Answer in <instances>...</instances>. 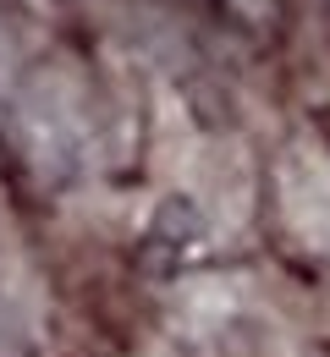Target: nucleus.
Wrapping results in <instances>:
<instances>
[{
	"label": "nucleus",
	"instance_id": "f257e3e1",
	"mask_svg": "<svg viewBox=\"0 0 330 357\" xmlns=\"http://www.w3.org/2000/svg\"><path fill=\"white\" fill-rule=\"evenodd\" d=\"M0 132L11 143L22 176L33 181V192L66 198V192L89 187L94 154H99V127H94L89 83H83V72L72 61L28 66Z\"/></svg>",
	"mask_w": 330,
	"mask_h": 357
},
{
	"label": "nucleus",
	"instance_id": "f03ea898",
	"mask_svg": "<svg viewBox=\"0 0 330 357\" xmlns=\"http://www.w3.org/2000/svg\"><path fill=\"white\" fill-rule=\"evenodd\" d=\"M171 335L198 357H232L253 330H259V297L248 280L237 275H198L188 286H177L171 313H165Z\"/></svg>",
	"mask_w": 330,
	"mask_h": 357
},
{
	"label": "nucleus",
	"instance_id": "7ed1b4c3",
	"mask_svg": "<svg viewBox=\"0 0 330 357\" xmlns=\"http://www.w3.org/2000/svg\"><path fill=\"white\" fill-rule=\"evenodd\" d=\"M215 259V220L193 192H165L138 236V275L154 286H188Z\"/></svg>",
	"mask_w": 330,
	"mask_h": 357
},
{
	"label": "nucleus",
	"instance_id": "20e7f679",
	"mask_svg": "<svg viewBox=\"0 0 330 357\" xmlns=\"http://www.w3.org/2000/svg\"><path fill=\"white\" fill-rule=\"evenodd\" d=\"M276 204L297 248L330 253V143L297 132L276 154Z\"/></svg>",
	"mask_w": 330,
	"mask_h": 357
},
{
	"label": "nucleus",
	"instance_id": "39448f33",
	"mask_svg": "<svg viewBox=\"0 0 330 357\" xmlns=\"http://www.w3.org/2000/svg\"><path fill=\"white\" fill-rule=\"evenodd\" d=\"M0 357H39V330L28 303L11 291V280L0 275Z\"/></svg>",
	"mask_w": 330,
	"mask_h": 357
},
{
	"label": "nucleus",
	"instance_id": "423d86ee",
	"mask_svg": "<svg viewBox=\"0 0 330 357\" xmlns=\"http://www.w3.org/2000/svg\"><path fill=\"white\" fill-rule=\"evenodd\" d=\"M17 83H22V66H17V33L0 22V127H6V110L17 99Z\"/></svg>",
	"mask_w": 330,
	"mask_h": 357
},
{
	"label": "nucleus",
	"instance_id": "0eeeda50",
	"mask_svg": "<svg viewBox=\"0 0 330 357\" xmlns=\"http://www.w3.org/2000/svg\"><path fill=\"white\" fill-rule=\"evenodd\" d=\"M232 6L242 11V17H253V22H264V17H270V11L281 6V0H232Z\"/></svg>",
	"mask_w": 330,
	"mask_h": 357
}]
</instances>
